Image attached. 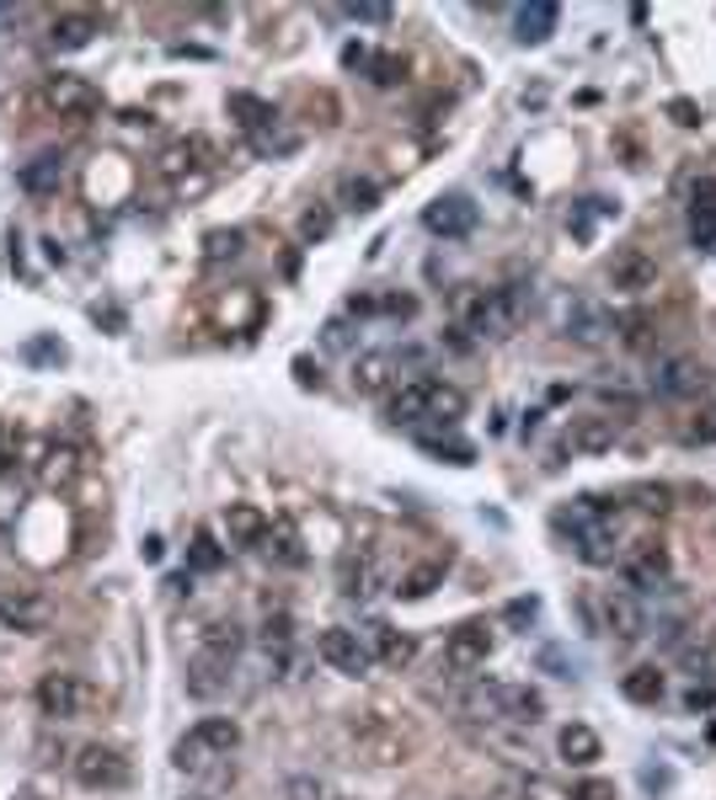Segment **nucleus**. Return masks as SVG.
<instances>
[{
    "label": "nucleus",
    "mask_w": 716,
    "mask_h": 800,
    "mask_svg": "<svg viewBox=\"0 0 716 800\" xmlns=\"http://www.w3.org/2000/svg\"><path fill=\"white\" fill-rule=\"evenodd\" d=\"M701 390V363L684 358V353H674V358H658V368H652V396L663 400H684Z\"/></svg>",
    "instance_id": "9"
},
{
    "label": "nucleus",
    "mask_w": 716,
    "mask_h": 800,
    "mask_svg": "<svg viewBox=\"0 0 716 800\" xmlns=\"http://www.w3.org/2000/svg\"><path fill=\"white\" fill-rule=\"evenodd\" d=\"M81 683L70 678V673H43L38 683V710L48 720H76L81 716Z\"/></svg>",
    "instance_id": "10"
},
{
    "label": "nucleus",
    "mask_w": 716,
    "mask_h": 800,
    "mask_svg": "<svg viewBox=\"0 0 716 800\" xmlns=\"http://www.w3.org/2000/svg\"><path fill=\"white\" fill-rule=\"evenodd\" d=\"M43 107L59 113V118H91V113L102 107V96H96V85L81 76H48L43 80Z\"/></svg>",
    "instance_id": "5"
},
{
    "label": "nucleus",
    "mask_w": 716,
    "mask_h": 800,
    "mask_svg": "<svg viewBox=\"0 0 716 800\" xmlns=\"http://www.w3.org/2000/svg\"><path fill=\"white\" fill-rule=\"evenodd\" d=\"M27 353H33V358H65V347H54V342H33Z\"/></svg>",
    "instance_id": "52"
},
{
    "label": "nucleus",
    "mask_w": 716,
    "mask_h": 800,
    "mask_svg": "<svg viewBox=\"0 0 716 800\" xmlns=\"http://www.w3.org/2000/svg\"><path fill=\"white\" fill-rule=\"evenodd\" d=\"M327 230H332V214H327V208H305V219H299V236H305V240H321Z\"/></svg>",
    "instance_id": "42"
},
{
    "label": "nucleus",
    "mask_w": 716,
    "mask_h": 800,
    "mask_svg": "<svg viewBox=\"0 0 716 800\" xmlns=\"http://www.w3.org/2000/svg\"><path fill=\"white\" fill-rule=\"evenodd\" d=\"M364 645H370V656L385 662V667H407V662L418 656V640L401 636V630H390L385 619H375V625L364 630Z\"/></svg>",
    "instance_id": "15"
},
{
    "label": "nucleus",
    "mask_w": 716,
    "mask_h": 800,
    "mask_svg": "<svg viewBox=\"0 0 716 800\" xmlns=\"http://www.w3.org/2000/svg\"><path fill=\"white\" fill-rule=\"evenodd\" d=\"M572 800H615V785L610 779H583V785H572Z\"/></svg>",
    "instance_id": "43"
},
{
    "label": "nucleus",
    "mask_w": 716,
    "mask_h": 800,
    "mask_svg": "<svg viewBox=\"0 0 716 800\" xmlns=\"http://www.w3.org/2000/svg\"><path fill=\"white\" fill-rule=\"evenodd\" d=\"M375 310H385V316H396V320H407V316H418V299H412V294H390V299H379Z\"/></svg>",
    "instance_id": "44"
},
{
    "label": "nucleus",
    "mask_w": 716,
    "mask_h": 800,
    "mask_svg": "<svg viewBox=\"0 0 716 800\" xmlns=\"http://www.w3.org/2000/svg\"><path fill=\"white\" fill-rule=\"evenodd\" d=\"M5 470H11V454H5V448H0V476H5Z\"/></svg>",
    "instance_id": "53"
},
{
    "label": "nucleus",
    "mask_w": 716,
    "mask_h": 800,
    "mask_svg": "<svg viewBox=\"0 0 716 800\" xmlns=\"http://www.w3.org/2000/svg\"><path fill=\"white\" fill-rule=\"evenodd\" d=\"M81 476V454L70 448V443H43V459H38V480L48 491H59V485H70V480Z\"/></svg>",
    "instance_id": "21"
},
{
    "label": "nucleus",
    "mask_w": 716,
    "mask_h": 800,
    "mask_svg": "<svg viewBox=\"0 0 716 800\" xmlns=\"http://www.w3.org/2000/svg\"><path fill=\"white\" fill-rule=\"evenodd\" d=\"M59 182H65V156H59V150H43V156H33L22 165V187H27L33 198H54Z\"/></svg>",
    "instance_id": "20"
},
{
    "label": "nucleus",
    "mask_w": 716,
    "mask_h": 800,
    "mask_svg": "<svg viewBox=\"0 0 716 800\" xmlns=\"http://www.w3.org/2000/svg\"><path fill=\"white\" fill-rule=\"evenodd\" d=\"M70 768H76V779L86 790H124L128 785V763L113 747H81Z\"/></svg>",
    "instance_id": "7"
},
{
    "label": "nucleus",
    "mask_w": 716,
    "mask_h": 800,
    "mask_svg": "<svg viewBox=\"0 0 716 800\" xmlns=\"http://www.w3.org/2000/svg\"><path fill=\"white\" fill-rule=\"evenodd\" d=\"M610 331H615V320H610L604 305H593V299H572V310H567V336H572V342L599 347Z\"/></svg>",
    "instance_id": "14"
},
{
    "label": "nucleus",
    "mask_w": 716,
    "mask_h": 800,
    "mask_svg": "<svg viewBox=\"0 0 716 800\" xmlns=\"http://www.w3.org/2000/svg\"><path fill=\"white\" fill-rule=\"evenodd\" d=\"M225 539L241 545V550H262V539H268V513L252 507V502H230V507H225Z\"/></svg>",
    "instance_id": "13"
},
{
    "label": "nucleus",
    "mask_w": 716,
    "mask_h": 800,
    "mask_svg": "<svg viewBox=\"0 0 716 800\" xmlns=\"http://www.w3.org/2000/svg\"><path fill=\"white\" fill-rule=\"evenodd\" d=\"M621 438V422L615 416H578L572 433H567V448L572 454H610Z\"/></svg>",
    "instance_id": "16"
},
{
    "label": "nucleus",
    "mask_w": 716,
    "mask_h": 800,
    "mask_svg": "<svg viewBox=\"0 0 716 800\" xmlns=\"http://www.w3.org/2000/svg\"><path fill=\"white\" fill-rule=\"evenodd\" d=\"M498 716L530 720V725H535V720L546 716V699H541L530 683H503V688H498Z\"/></svg>",
    "instance_id": "26"
},
{
    "label": "nucleus",
    "mask_w": 716,
    "mask_h": 800,
    "mask_svg": "<svg viewBox=\"0 0 716 800\" xmlns=\"http://www.w3.org/2000/svg\"><path fill=\"white\" fill-rule=\"evenodd\" d=\"M610 288L615 294H647V288H658V262L647 256V251H621L615 262H610Z\"/></svg>",
    "instance_id": "11"
},
{
    "label": "nucleus",
    "mask_w": 716,
    "mask_h": 800,
    "mask_svg": "<svg viewBox=\"0 0 716 800\" xmlns=\"http://www.w3.org/2000/svg\"><path fill=\"white\" fill-rule=\"evenodd\" d=\"M22 800H43V796H22Z\"/></svg>",
    "instance_id": "54"
},
{
    "label": "nucleus",
    "mask_w": 716,
    "mask_h": 800,
    "mask_svg": "<svg viewBox=\"0 0 716 800\" xmlns=\"http://www.w3.org/2000/svg\"><path fill=\"white\" fill-rule=\"evenodd\" d=\"M96 38V16L91 11H65V16H54V27H48V43L59 48V54H76L86 43Z\"/></svg>",
    "instance_id": "23"
},
{
    "label": "nucleus",
    "mask_w": 716,
    "mask_h": 800,
    "mask_svg": "<svg viewBox=\"0 0 716 800\" xmlns=\"http://www.w3.org/2000/svg\"><path fill=\"white\" fill-rule=\"evenodd\" d=\"M669 550L658 545V539H641L636 550L621 556V576H626V587L632 593H658V587H669Z\"/></svg>",
    "instance_id": "4"
},
{
    "label": "nucleus",
    "mask_w": 716,
    "mask_h": 800,
    "mask_svg": "<svg viewBox=\"0 0 716 800\" xmlns=\"http://www.w3.org/2000/svg\"><path fill=\"white\" fill-rule=\"evenodd\" d=\"M401 70H407V65H401L396 54H375V59H370V80H375V85H396Z\"/></svg>",
    "instance_id": "40"
},
{
    "label": "nucleus",
    "mask_w": 716,
    "mask_h": 800,
    "mask_svg": "<svg viewBox=\"0 0 716 800\" xmlns=\"http://www.w3.org/2000/svg\"><path fill=\"white\" fill-rule=\"evenodd\" d=\"M621 331H626V342H632V347H641V342H647V316H626Z\"/></svg>",
    "instance_id": "50"
},
{
    "label": "nucleus",
    "mask_w": 716,
    "mask_h": 800,
    "mask_svg": "<svg viewBox=\"0 0 716 800\" xmlns=\"http://www.w3.org/2000/svg\"><path fill=\"white\" fill-rule=\"evenodd\" d=\"M690 240H695L701 251L716 245V176L690 182Z\"/></svg>",
    "instance_id": "12"
},
{
    "label": "nucleus",
    "mask_w": 716,
    "mask_h": 800,
    "mask_svg": "<svg viewBox=\"0 0 716 800\" xmlns=\"http://www.w3.org/2000/svg\"><path fill=\"white\" fill-rule=\"evenodd\" d=\"M461 416H465V390L444 385V379H428V422H444V427H455Z\"/></svg>",
    "instance_id": "27"
},
{
    "label": "nucleus",
    "mask_w": 716,
    "mask_h": 800,
    "mask_svg": "<svg viewBox=\"0 0 716 800\" xmlns=\"http://www.w3.org/2000/svg\"><path fill=\"white\" fill-rule=\"evenodd\" d=\"M396 368H401V353H364V358L353 363V385L364 396H379V390L396 385Z\"/></svg>",
    "instance_id": "22"
},
{
    "label": "nucleus",
    "mask_w": 716,
    "mask_h": 800,
    "mask_svg": "<svg viewBox=\"0 0 716 800\" xmlns=\"http://www.w3.org/2000/svg\"><path fill=\"white\" fill-rule=\"evenodd\" d=\"M262 640H268V645H284V640H289V614H273L268 630H262Z\"/></svg>",
    "instance_id": "46"
},
{
    "label": "nucleus",
    "mask_w": 716,
    "mask_h": 800,
    "mask_svg": "<svg viewBox=\"0 0 716 800\" xmlns=\"http://www.w3.org/2000/svg\"><path fill=\"white\" fill-rule=\"evenodd\" d=\"M316 656L332 667V673H342V678H364L370 673V645L359 640V630H342V625H332V630H321L316 636Z\"/></svg>",
    "instance_id": "3"
},
{
    "label": "nucleus",
    "mask_w": 716,
    "mask_h": 800,
    "mask_svg": "<svg viewBox=\"0 0 716 800\" xmlns=\"http://www.w3.org/2000/svg\"><path fill=\"white\" fill-rule=\"evenodd\" d=\"M390 422H428V379H412L390 396Z\"/></svg>",
    "instance_id": "29"
},
{
    "label": "nucleus",
    "mask_w": 716,
    "mask_h": 800,
    "mask_svg": "<svg viewBox=\"0 0 716 800\" xmlns=\"http://www.w3.org/2000/svg\"><path fill=\"white\" fill-rule=\"evenodd\" d=\"M230 113H236V123H241L247 134H257V139H262V128L273 123V107H268V102H257V96H247V91H236V96H230Z\"/></svg>",
    "instance_id": "34"
},
{
    "label": "nucleus",
    "mask_w": 716,
    "mask_h": 800,
    "mask_svg": "<svg viewBox=\"0 0 716 800\" xmlns=\"http://www.w3.org/2000/svg\"><path fill=\"white\" fill-rule=\"evenodd\" d=\"M428 454H439V459H450V465H470L476 459V448L470 443H455V438H422Z\"/></svg>",
    "instance_id": "39"
},
{
    "label": "nucleus",
    "mask_w": 716,
    "mask_h": 800,
    "mask_svg": "<svg viewBox=\"0 0 716 800\" xmlns=\"http://www.w3.org/2000/svg\"><path fill=\"white\" fill-rule=\"evenodd\" d=\"M433 587H444V565H439V560H428V565H412V571L401 576V587H396V593H401L407 603H418V598H428Z\"/></svg>",
    "instance_id": "33"
},
{
    "label": "nucleus",
    "mask_w": 716,
    "mask_h": 800,
    "mask_svg": "<svg viewBox=\"0 0 716 800\" xmlns=\"http://www.w3.org/2000/svg\"><path fill=\"white\" fill-rule=\"evenodd\" d=\"M327 347H348V325H342V320L327 325Z\"/></svg>",
    "instance_id": "51"
},
{
    "label": "nucleus",
    "mask_w": 716,
    "mask_h": 800,
    "mask_svg": "<svg viewBox=\"0 0 716 800\" xmlns=\"http://www.w3.org/2000/svg\"><path fill=\"white\" fill-rule=\"evenodd\" d=\"M669 113H674V123H684V128H695V123H701V107H695V102H684V96L669 102Z\"/></svg>",
    "instance_id": "47"
},
{
    "label": "nucleus",
    "mask_w": 716,
    "mask_h": 800,
    "mask_svg": "<svg viewBox=\"0 0 716 800\" xmlns=\"http://www.w3.org/2000/svg\"><path fill=\"white\" fill-rule=\"evenodd\" d=\"M198 651L236 662V651H241V625H230V619H214V625H204V640H198Z\"/></svg>",
    "instance_id": "31"
},
{
    "label": "nucleus",
    "mask_w": 716,
    "mask_h": 800,
    "mask_svg": "<svg viewBox=\"0 0 716 800\" xmlns=\"http://www.w3.org/2000/svg\"><path fill=\"white\" fill-rule=\"evenodd\" d=\"M487 656H492V630H487L481 619H465V625H455L450 640H444V662H450L455 673L487 667Z\"/></svg>",
    "instance_id": "6"
},
{
    "label": "nucleus",
    "mask_w": 716,
    "mask_h": 800,
    "mask_svg": "<svg viewBox=\"0 0 716 800\" xmlns=\"http://www.w3.org/2000/svg\"><path fill=\"white\" fill-rule=\"evenodd\" d=\"M342 593L348 598H364L370 593V565L359 556H342Z\"/></svg>",
    "instance_id": "38"
},
{
    "label": "nucleus",
    "mask_w": 716,
    "mask_h": 800,
    "mask_svg": "<svg viewBox=\"0 0 716 800\" xmlns=\"http://www.w3.org/2000/svg\"><path fill=\"white\" fill-rule=\"evenodd\" d=\"M422 225L433 230V236L444 240H461L476 230V203L465 198V193H444V198H433L422 208Z\"/></svg>",
    "instance_id": "8"
},
{
    "label": "nucleus",
    "mask_w": 716,
    "mask_h": 800,
    "mask_svg": "<svg viewBox=\"0 0 716 800\" xmlns=\"http://www.w3.org/2000/svg\"><path fill=\"white\" fill-rule=\"evenodd\" d=\"M530 310V288L503 283V288H470L461 294V331L470 336H508Z\"/></svg>",
    "instance_id": "1"
},
{
    "label": "nucleus",
    "mask_w": 716,
    "mask_h": 800,
    "mask_svg": "<svg viewBox=\"0 0 716 800\" xmlns=\"http://www.w3.org/2000/svg\"><path fill=\"white\" fill-rule=\"evenodd\" d=\"M348 16H359V22H390V5H348Z\"/></svg>",
    "instance_id": "48"
},
{
    "label": "nucleus",
    "mask_w": 716,
    "mask_h": 800,
    "mask_svg": "<svg viewBox=\"0 0 716 800\" xmlns=\"http://www.w3.org/2000/svg\"><path fill=\"white\" fill-rule=\"evenodd\" d=\"M556 22H561V11H556L550 0L519 5V11H513V38L524 43V48H535V43H546L550 33H556Z\"/></svg>",
    "instance_id": "17"
},
{
    "label": "nucleus",
    "mask_w": 716,
    "mask_h": 800,
    "mask_svg": "<svg viewBox=\"0 0 716 800\" xmlns=\"http://www.w3.org/2000/svg\"><path fill=\"white\" fill-rule=\"evenodd\" d=\"M379 203V187L370 176H342V208H359V214H370Z\"/></svg>",
    "instance_id": "36"
},
{
    "label": "nucleus",
    "mask_w": 716,
    "mask_h": 800,
    "mask_svg": "<svg viewBox=\"0 0 716 800\" xmlns=\"http://www.w3.org/2000/svg\"><path fill=\"white\" fill-rule=\"evenodd\" d=\"M187 565H193V571H219V565H225V545H219L214 534H193V545H187Z\"/></svg>",
    "instance_id": "35"
},
{
    "label": "nucleus",
    "mask_w": 716,
    "mask_h": 800,
    "mask_svg": "<svg viewBox=\"0 0 716 800\" xmlns=\"http://www.w3.org/2000/svg\"><path fill=\"white\" fill-rule=\"evenodd\" d=\"M225 688H230V662L198 651L193 667H187V694H193V699H214V694H225Z\"/></svg>",
    "instance_id": "19"
},
{
    "label": "nucleus",
    "mask_w": 716,
    "mask_h": 800,
    "mask_svg": "<svg viewBox=\"0 0 716 800\" xmlns=\"http://www.w3.org/2000/svg\"><path fill=\"white\" fill-rule=\"evenodd\" d=\"M684 443H716V411H695L684 422Z\"/></svg>",
    "instance_id": "41"
},
{
    "label": "nucleus",
    "mask_w": 716,
    "mask_h": 800,
    "mask_svg": "<svg viewBox=\"0 0 716 800\" xmlns=\"http://www.w3.org/2000/svg\"><path fill=\"white\" fill-rule=\"evenodd\" d=\"M684 705H690V710H712V705H716V683H712V688H690V694H684Z\"/></svg>",
    "instance_id": "49"
},
{
    "label": "nucleus",
    "mask_w": 716,
    "mask_h": 800,
    "mask_svg": "<svg viewBox=\"0 0 716 800\" xmlns=\"http://www.w3.org/2000/svg\"><path fill=\"white\" fill-rule=\"evenodd\" d=\"M241 747V725L230 716H209V720H198L182 742H177V768H204L209 758H230Z\"/></svg>",
    "instance_id": "2"
},
{
    "label": "nucleus",
    "mask_w": 716,
    "mask_h": 800,
    "mask_svg": "<svg viewBox=\"0 0 716 800\" xmlns=\"http://www.w3.org/2000/svg\"><path fill=\"white\" fill-rule=\"evenodd\" d=\"M621 694H626L632 705H658V699H663V673H658V667H632V673L621 678Z\"/></svg>",
    "instance_id": "30"
},
{
    "label": "nucleus",
    "mask_w": 716,
    "mask_h": 800,
    "mask_svg": "<svg viewBox=\"0 0 716 800\" xmlns=\"http://www.w3.org/2000/svg\"><path fill=\"white\" fill-rule=\"evenodd\" d=\"M535 614H541V603H535V598H513V603H508V625H530Z\"/></svg>",
    "instance_id": "45"
},
{
    "label": "nucleus",
    "mask_w": 716,
    "mask_h": 800,
    "mask_svg": "<svg viewBox=\"0 0 716 800\" xmlns=\"http://www.w3.org/2000/svg\"><path fill=\"white\" fill-rule=\"evenodd\" d=\"M556 753L561 763H572V768H589L599 758V731L583 725V720H572V725H561V736H556Z\"/></svg>",
    "instance_id": "25"
},
{
    "label": "nucleus",
    "mask_w": 716,
    "mask_h": 800,
    "mask_svg": "<svg viewBox=\"0 0 716 800\" xmlns=\"http://www.w3.org/2000/svg\"><path fill=\"white\" fill-rule=\"evenodd\" d=\"M204 256H209V262H236V256H241V230H209Z\"/></svg>",
    "instance_id": "37"
},
{
    "label": "nucleus",
    "mask_w": 716,
    "mask_h": 800,
    "mask_svg": "<svg viewBox=\"0 0 716 800\" xmlns=\"http://www.w3.org/2000/svg\"><path fill=\"white\" fill-rule=\"evenodd\" d=\"M0 625L5 630H22V636H38L43 625H48V603L33 598V593H16V598L5 593L0 598Z\"/></svg>",
    "instance_id": "18"
},
{
    "label": "nucleus",
    "mask_w": 716,
    "mask_h": 800,
    "mask_svg": "<svg viewBox=\"0 0 716 800\" xmlns=\"http://www.w3.org/2000/svg\"><path fill=\"white\" fill-rule=\"evenodd\" d=\"M262 550L279 560V565H305V545H299V534H295V523H289V518L268 523V539H262Z\"/></svg>",
    "instance_id": "28"
},
{
    "label": "nucleus",
    "mask_w": 716,
    "mask_h": 800,
    "mask_svg": "<svg viewBox=\"0 0 716 800\" xmlns=\"http://www.w3.org/2000/svg\"><path fill=\"white\" fill-rule=\"evenodd\" d=\"M204 156H214V145H209V139H198V134H193V139L171 145L167 156H161V171H167V176H182L187 165H204Z\"/></svg>",
    "instance_id": "32"
},
{
    "label": "nucleus",
    "mask_w": 716,
    "mask_h": 800,
    "mask_svg": "<svg viewBox=\"0 0 716 800\" xmlns=\"http://www.w3.org/2000/svg\"><path fill=\"white\" fill-rule=\"evenodd\" d=\"M604 625H610L621 640H641V636H647V614L636 608L632 593H610V598H604Z\"/></svg>",
    "instance_id": "24"
}]
</instances>
